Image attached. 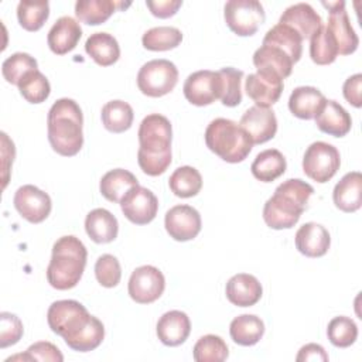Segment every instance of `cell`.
<instances>
[{
    "mask_svg": "<svg viewBox=\"0 0 362 362\" xmlns=\"http://www.w3.org/2000/svg\"><path fill=\"white\" fill-rule=\"evenodd\" d=\"M314 119L322 133L334 137H344L352 126L349 113L337 100H325Z\"/></svg>",
    "mask_w": 362,
    "mask_h": 362,
    "instance_id": "22",
    "label": "cell"
},
{
    "mask_svg": "<svg viewBox=\"0 0 362 362\" xmlns=\"http://www.w3.org/2000/svg\"><path fill=\"white\" fill-rule=\"evenodd\" d=\"M88 252L74 235L59 238L52 246V256L47 267V280L57 290L74 288L85 270Z\"/></svg>",
    "mask_w": 362,
    "mask_h": 362,
    "instance_id": "4",
    "label": "cell"
},
{
    "mask_svg": "<svg viewBox=\"0 0 362 362\" xmlns=\"http://www.w3.org/2000/svg\"><path fill=\"white\" fill-rule=\"evenodd\" d=\"M156 332L164 345L178 346L187 341L191 332V321L184 311L171 310L158 318Z\"/></svg>",
    "mask_w": 362,
    "mask_h": 362,
    "instance_id": "21",
    "label": "cell"
},
{
    "mask_svg": "<svg viewBox=\"0 0 362 362\" xmlns=\"http://www.w3.org/2000/svg\"><path fill=\"white\" fill-rule=\"evenodd\" d=\"M266 45H274L283 49L296 64L303 54V38L300 34L286 24L277 23L264 35L263 42Z\"/></svg>",
    "mask_w": 362,
    "mask_h": 362,
    "instance_id": "30",
    "label": "cell"
},
{
    "mask_svg": "<svg viewBox=\"0 0 362 362\" xmlns=\"http://www.w3.org/2000/svg\"><path fill=\"white\" fill-rule=\"evenodd\" d=\"M222 81V92H221V102L228 107L238 106L242 102V78L243 72L240 69L226 66L218 71Z\"/></svg>",
    "mask_w": 362,
    "mask_h": 362,
    "instance_id": "44",
    "label": "cell"
},
{
    "mask_svg": "<svg viewBox=\"0 0 362 362\" xmlns=\"http://www.w3.org/2000/svg\"><path fill=\"white\" fill-rule=\"evenodd\" d=\"M49 16V3L42 1H20L17 6V18L20 25L27 31H38Z\"/></svg>",
    "mask_w": 362,
    "mask_h": 362,
    "instance_id": "39",
    "label": "cell"
},
{
    "mask_svg": "<svg viewBox=\"0 0 362 362\" xmlns=\"http://www.w3.org/2000/svg\"><path fill=\"white\" fill-rule=\"evenodd\" d=\"M185 99L195 106H208L216 99H221L222 81L221 75L216 71L202 69L192 72L187 76L184 86Z\"/></svg>",
    "mask_w": 362,
    "mask_h": 362,
    "instance_id": "10",
    "label": "cell"
},
{
    "mask_svg": "<svg viewBox=\"0 0 362 362\" xmlns=\"http://www.w3.org/2000/svg\"><path fill=\"white\" fill-rule=\"evenodd\" d=\"M296 249L307 257L324 256L331 245L329 232L317 222H307L298 228L294 236Z\"/></svg>",
    "mask_w": 362,
    "mask_h": 362,
    "instance_id": "18",
    "label": "cell"
},
{
    "mask_svg": "<svg viewBox=\"0 0 362 362\" xmlns=\"http://www.w3.org/2000/svg\"><path fill=\"white\" fill-rule=\"evenodd\" d=\"M139 185V181L134 174L123 168H115L107 171L99 184L100 194L110 202H120L124 194Z\"/></svg>",
    "mask_w": 362,
    "mask_h": 362,
    "instance_id": "33",
    "label": "cell"
},
{
    "mask_svg": "<svg viewBox=\"0 0 362 362\" xmlns=\"http://www.w3.org/2000/svg\"><path fill=\"white\" fill-rule=\"evenodd\" d=\"M334 204L342 212H355L362 205V175L359 171L345 174L334 187Z\"/></svg>",
    "mask_w": 362,
    "mask_h": 362,
    "instance_id": "24",
    "label": "cell"
},
{
    "mask_svg": "<svg viewBox=\"0 0 362 362\" xmlns=\"http://www.w3.org/2000/svg\"><path fill=\"white\" fill-rule=\"evenodd\" d=\"M24 332L21 320L11 313H0V348L4 349L17 344Z\"/></svg>",
    "mask_w": 362,
    "mask_h": 362,
    "instance_id": "47",
    "label": "cell"
},
{
    "mask_svg": "<svg viewBox=\"0 0 362 362\" xmlns=\"http://www.w3.org/2000/svg\"><path fill=\"white\" fill-rule=\"evenodd\" d=\"M226 25L240 37L253 35L264 23V8L257 0H229L223 7Z\"/></svg>",
    "mask_w": 362,
    "mask_h": 362,
    "instance_id": "9",
    "label": "cell"
},
{
    "mask_svg": "<svg viewBox=\"0 0 362 362\" xmlns=\"http://www.w3.org/2000/svg\"><path fill=\"white\" fill-rule=\"evenodd\" d=\"M85 51L100 66H110L120 57L117 40L109 33L90 34L85 42Z\"/></svg>",
    "mask_w": 362,
    "mask_h": 362,
    "instance_id": "28",
    "label": "cell"
},
{
    "mask_svg": "<svg viewBox=\"0 0 362 362\" xmlns=\"http://www.w3.org/2000/svg\"><path fill=\"white\" fill-rule=\"evenodd\" d=\"M170 189L180 198L195 197L202 188V177L199 171L191 165L178 167L168 180Z\"/></svg>",
    "mask_w": 362,
    "mask_h": 362,
    "instance_id": "35",
    "label": "cell"
},
{
    "mask_svg": "<svg viewBox=\"0 0 362 362\" xmlns=\"http://www.w3.org/2000/svg\"><path fill=\"white\" fill-rule=\"evenodd\" d=\"M253 65L256 69H269L276 72L281 79L290 76L293 59L279 47L262 44L253 54Z\"/></svg>",
    "mask_w": 362,
    "mask_h": 362,
    "instance_id": "29",
    "label": "cell"
},
{
    "mask_svg": "<svg viewBox=\"0 0 362 362\" xmlns=\"http://www.w3.org/2000/svg\"><path fill=\"white\" fill-rule=\"evenodd\" d=\"M17 86L21 96L30 103H42L51 93V85L48 79L38 69L27 72Z\"/></svg>",
    "mask_w": 362,
    "mask_h": 362,
    "instance_id": "40",
    "label": "cell"
},
{
    "mask_svg": "<svg viewBox=\"0 0 362 362\" xmlns=\"http://www.w3.org/2000/svg\"><path fill=\"white\" fill-rule=\"evenodd\" d=\"M327 335L329 342L337 348H348L358 338V327L355 321L349 317L339 315L334 317L328 322Z\"/></svg>",
    "mask_w": 362,
    "mask_h": 362,
    "instance_id": "42",
    "label": "cell"
},
{
    "mask_svg": "<svg viewBox=\"0 0 362 362\" xmlns=\"http://www.w3.org/2000/svg\"><path fill=\"white\" fill-rule=\"evenodd\" d=\"M341 165V156L337 147L325 141H314L311 143L303 157V171L304 174L324 184L329 181Z\"/></svg>",
    "mask_w": 362,
    "mask_h": 362,
    "instance_id": "8",
    "label": "cell"
},
{
    "mask_svg": "<svg viewBox=\"0 0 362 362\" xmlns=\"http://www.w3.org/2000/svg\"><path fill=\"white\" fill-rule=\"evenodd\" d=\"M239 126L247 133L253 144H263L277 132V119L270 107L252 106L240 117Z\"/></svg>",
    "mask_w": 362,
    "mask_h": 362,
    "instance_id": "17",
    "label": "cell"
},
{
    "mask_svg": "<svg viewBox=\"0 0 362 362\" xmlns=\"http://www.w3.org/2000/svg\"><path fill=\"white\" fill-rule=\"evenodd\" d=\"M361 88H362V74H355L349 76L342 86V93L346 102H349L355 107L362 106V96H361Z\"/></svg>",
    "mask_w": 362,
    "mask_h": 362,
    "instance_id": "48",
    "label": "cell"
},
{
    "mask_svg": "<svg viewBox=\"0 0 362 362\" xmlns=\"http://www.w3.org/2000/svg\"><path fill=\"white\" fill-rule=\"evenodd\" d=\"M279 23L296 30L304 41L318 31L322 25V18L308 3H297L283 11Z\"/></svg>",
    "mask_w": 362,
    "mask_h": 362,
    "instance_id": "19",
    "label": "cell"
},
{
    "mask_svg": "<svg viewBox=\"0 0 362 362\" xmlns=\"http://www.w3.org/2000/svg\"><path fill=\"white\" fill-rule=\"evenodd\" d=\"M225 293L232 304L238 307H252L260 300L263 288L255 276L238 273L228 280Z\"/></svg>",
    "mask_w": 362,
    "mask_h": 362,
    "instance_id": "23",
    "label": "cell"
},
{
    "mask_svg": "<svg viewBox=\"0 0 362 362\" xmlns=\"http://www.w3.org/2000/svg\"><path fill=\"white\" fill-rule=\"evenodd\" d=\"M81 37L82 28L79 23L69 16H62L49 28L47 42L54 54L65 55L78 45Z\"/></svg>",
    "mask_w": 362,
    "mask_h": 362,
    "instance_id": "20",
    "label": "cell"
},
{
    "mask_svg": "<svg viewBox=\"0 0 362 362\" xmlns=\"http://www.w3.org/2000/svg\"><path fill=\"white\" fill-rule=\"evenodd\" d=\"M310 57L317 65H328L337 59L338 47L327 25H321L310 38Z\"/></svg>",
    "mask_w": 362,
    "mask_h": 362,
    "instance_id": "37",
    "label": "cell"
},
{
    "mask_svg": "<svg viewBox=\"0 0 362 362\" xmlns=\"http://www.w3.org/2000/svg\"><path fill=\"white\" fill-rule=\"evenodd\" d=\"M229 334L235 344L242 346H252L257 344L264 334L263 321L253 314H242L232 320Z\"/></svg>",
    "mask_w": 362,
    "mask_h": 362,
    "instance_id": "32",
    "label": "cell"
},
{
    "mask_svg": "<svg viewBox=\"0 0 362 362\" xmlns=\"http://www.w3.org/2000/svg\"><path fill=\"white\" fill-rule=\"evenodd\" d=\"M182 41V33L177 27L160 25L147 30L141 37V44L148 51H168L177 48Z\"/></svg>",
    "mask_w": 362,
    "mask_h": 362,
    "instance_id": "36",
    "label": "cell"
},
{
    "mask_svg": "<svg viewBox=\"0 0 362 362\" xmlns=\"http://www.w3.org/2000/svg\"><path fill=\"white\" fill-rule=\"evenodd\" d=\"M83 116L79 105L69 98L58 99L47 116L48 141L55 153L72 157L83 146Z\"/></svg>",
    "mask_w": 362,
    "mask_h": 362,
    "instance_id": "2",
    "label": "cell"
},
{
    "mask_svg": "<svg viewBox=\"0 0 362 362\" xmlns=\"http://www.w3.org/2000/svg\"><path fill=\"white\" fill-rule=\"evenodd\" d=\"M164 226L170 238L178 242H187L197 238L201 232V215L191 205H175L167 211Z\"/></svg>",
    "mask_w": 362,
    "mask_h": 362,
    "instance_id": "16",
    "label": "cell"
},
{
    "mask_svg": "<svg viewBox=\"0 0 362 362\" xmlns=\"http://www.w3.org/2000/svg\"><path fill=\"white\" fill-rule=\"evenodd\" d=\"M34 69H38L37 59L27 52H16L1 64L3 78L11 85H18L23 76Z\"/></svg>",
    "mask_w": 362,
    "mask_h": 362,
    "instance_id": "43",
    "label": "cell"
},
{
    "mask_svg": "<svg viewBox=\"0 0 362 362\" xmlns=\"http://www.w3.org/2000/svg\"><path fill=\"white\" fill-rule=\"evenodd\" d=\"M13 204L17 212L31 223L45 221L52 208L49 195L31 184H25L16 191Z\"/></svg>",
    "mask_w": 362,
    "mask_h": 362,
    "instance_id": "15",
    "label": "cell"
},
{
    "mask_svg": "<svg viewBox=\"0 0 362 362\" xmlns=\"http://www.w3.org/2000/svg\"><path fill=\"white\" fill-rule=\"evenodd\" d=\"M283 88V79L269 69H257L255 74H249L245 82L246 95L256 106L262 107L274 105L280 99Z\"/></svg>",
    "mask_w": 362,
    "mask_h": 362,
    "instance_id": "14",
    "label": "cell"
},
{
    "mask_svg": "<svg viewBox=\"0 0 362 362\" xmlns=\"http://www.w3.org/2000/svg\"><path fill=\"white\" fill-rule=\"evenodd\" d=\"M85 230L95 243H110L117 238L119 223L107 209L95 208L86 215Z\"/></svg>",
    "mask_w": 362,
    "mask_h": 362,
    "instance_id": "25",
    "label": "cell"
},
{
    "mask_svg": "<svg viewBox=\"0 0 362 362\" xmlns=\"http://www.w3.org/2000/svg\"><path fill=\"white\" fill-rule=\"evenodd\" d=\"M105 338V327L100 320L96 317H90L89 322L71 339L65 341V344L78 352H89L96 349Z\"/></svg>",
    "mask_w": 362,
    "mask_h": 362,
    "instance_id": "38",
    "label": "cell"
},
{
    "mask_svg": "<svg viewBox=\"0 0 362 362\" xmlns=\"http://www.w3.org/2000/svg\"><path fill=\"white\" fill-rule=\"evenodd\" d=\"M95 276L100 286L106 288L116 287L122 277V267L113 255H102L95 263Z\"/></svg>",
    "mask_w": 362,
    "mask_h": 362,
    "instance_id": "45",
    "label": "cell"
},
{
    "mask_svg": "<svg viewBox=\"0 0 362 362\" xmlns=\"http://www.w3.org/2000/svg\"><path fill=\"white\" fill-rule=\"evenodd\" d=\"M137 163L144 174L157 177L171 164L173 129L170 120L158 113L147 115L139 127Z\"/></svg>",
    "mask_w": 362,
    "mask_h": 362,
    "instance_id": "1",
    "label": "cell"
},
{
    "mask_svg": "<svg viewBox=\"0 0 362 362\" xmlns=\"http://www.w3.org/2000/svg\"><path fill=\"white\" fill-rule=\"evenodd\" d=\"M146 4L150 8L153 16L158 18H168L178 11V8L182 6V1L181 0H157V1L147 0Z\"/></svg>",
    "mask_w": 362,
    "mask_h": 362,
    "instance_id": "49",
    "label": "cell"
},
{
    "mask_svg": "<svg viewBox=\"0 0 362 362\" xmlns=\"http://www.w3.org/2000/svg\"><path fill=\"white\" fill-rule=\"evenodd\" d=\"M130 3L112 0H78L75 3V14L79 21L89 25H99L105 23L116 8H126Z\"/></svg>",
    "mask_w": 362,
    "mask_h": 362,
    "instance_id": "27",
    "label": "cell"
},
{
    "mask_svg": "<svg viewBox=\"0 0 362 362\" xmlns=\"http://www.w3.org/2000/svg\"><path fill=\"white\" fill-rule=\"evenodd\" d=\"M165 288L164 274L154 266L146 264L137 267L127 284L129 296L139 304H150L161 297Z\"/></svg>",
    "mask_w": 362,
    "mask_h": 362,
    "instance_id": "11",
    "label": "cell"
},
{
    "mask_svg": "<svg viewBox=\"0 0 362 362\" xmlns=\"http://www.w3.org/2000/svg\"><path fill=\"white\" fill-rule=\"evenodd\" d=\"M314 188L300 180L288 178L281 182L263 206V219L272 229L293 228L304 212Z\"/></svg>",
    "mask_w": 362,
    "mask_h": 362,
    "instance_id": "3",
    "label": "cell"
},
{
    "mask_svg": "<svg viewBox=\"0 0 362 362\" xmlns=\"http://www.w3.org/2000/svg\"><path fill=\"white\" fill-rule=\"evenodd\" d=\"M102 123L112 133H123L133 124L134 113L132 106L124 100H110L102 107Z\"/></svg>",
    "mask_w": 362,
    "mask_h": 362,
    "instance_id": "34",
    "label": "cell"
},
{
    "mask_svg": "<svg viewBox=\"0 0 362 362\" xmlns=\"http://www.w3.org/2000/svg\"><path fill=\"white\" fill-rule=\"evenodd\" d=\"M178 82V69L168 59H151L137 74L139 90L150 98L170 93Z\"/></svg>",
    "mask_w": 362,
    "mask_h": 362,
    "instance_id": "7",
    "label": "cell"
},
{
    "mask_svg": "<svg viewBox=\"0 0 362 362\" xmlns=\"http://www.w3.org/2000/svg\"><path fill=\"white\" fill-rule=\"evenodd\" d=\"M325 96L314 86H298L288 98L290 112L304 120L314 119L325 102Z\"/></svg>",
    "mask_w": 362,
    "mask_h": 362,
    "instance_id": "26",
    "label": "cell"
},
{
    "mask_svg": "<svg viewBox=\"0 0 362 362\" xmlns=\"http://www.w3.org/2000/svg\"><path fill=\"white\" fill-rule=\"evenodd\" d=\"M123 215L136 225L150 223L158 211L157 197L146 187L136 185L130 188L120 199Z\"/></svg>",
    "mask_w": 362,
    "mask_h": 362,
    "instance_id": "13",
    "label": "cell"
},
{
    "mask_svg": "<svg viewBox=\"0 0 362 362\" xmlns=\"http://www.w3.org/2000/svg\"><path fill=\"white\" fill-rule=\"evenodd\" d=\"M206 147L226 163H240L252 151L253 141L233 120L214 119L205 130Z\"/></svg>",
    "mask_w": 362,
    "mask_h": 362,
    "instance_id": "5",
    "label": "cell"
},
{
    "mask_svg": "<svg viewBox=\"0 0 362 362\" xmlns=\"http://www.w3.org/2000/svg\"><path fill=\"white\" fill-rule=\"evenodd\" d=\"M287 163L284 156L276 148L260 151L250 165L253 177L262 182H272L286 173Z\"/></svg>",
    "mask_w": 362,
    "mask_h": 362,
    "instance_id": "31",
    "label": "cell"
},
{
    "mask_svg": "<svg viewBox=\"0 0 362 362\" xmlns=\"http://www.w3.org/2000/svg\"><path fill=\"white\" fill-rule=\"evenodd\" d=\"M16 359H21V361H52V362H62L64 356H62L61 351L54 344H51L48 341H40V342H35V344L30 345L24 354L7 358L6 362L16 361Z\"/></svg>",
    "mask_w": 362,
    "mask_h": 362,
    "instance_id": "46",
    "label": "cell"
},
{
    "mask_svg": "<svg viewBox=\"0 0 362 362\" xmlns=\"http://www.w3.org/2000/svg\"><path fill=\"white\" fill-rule=\"evenodd\" d=\"M322 6L329 11L327 28L335 40L338 54L349 55L355 52L359 44V38L351 25L348 13L345 10V1H322Z\"/></svg>",
    "mask_w": 362,
    "mask_h": 362,
    "instance_id": "12",
    "label": "cell"
},
{
    "mask_svg": "<svg viewBox=\"0 0 362 362\" xmlns=\"http://www.w3.org/2000/svg\"><path fill=\"white\" fill-rule=\"evenodd\" d=\"M90 314L79 301L58 300L54 301L47 313V321L51 331L64 338L75 337L90 320Z\"/></svg>",
    "mask_w": 362,
    "mask_h": 362,
    "instance_id": "6",
    "label": "cell"
},
{
    "mask_svg": "<svg viewBox=\"0 0 362 362\" xmlns=\"http://www.w3.org/2000/svg\"><path fill=\"white\" fill-rule=\"evenodd\" d=\"M229 351L226 342L214 334L201 337L192 349V356L197 362H222L228 358Z\"/></svg>",
    "mask_w": 362,
    "mask_h": 362,
    "instance_id": "41",
    "label": "cell"
},
{
    "mask_svg": "<svg viewBox=\"0 0 362 362\" xmlns=\"http://www.w3.org/2000/svg\"><path fill=\"white\" fill-rule=\"evenodd\" d=\"M296 359H297V362H303V361H322V362H327L328 361V354L318 344H307V345L300 348Z\"/></svg>",
    "mask_w": 362,
    "mask_h": 362,
    "instance_id": "50",
    "label": "cell"
}]
</instances>
